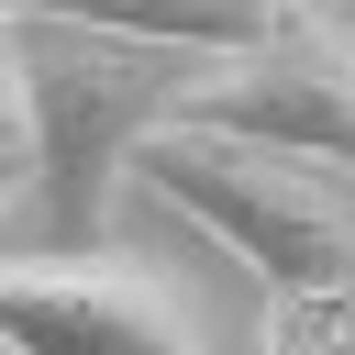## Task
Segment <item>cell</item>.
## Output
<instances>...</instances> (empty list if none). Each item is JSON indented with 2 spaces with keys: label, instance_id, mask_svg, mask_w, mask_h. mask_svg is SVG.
I'll use <instances>...</instances> for the list:
<instances>
[{
  "label": "cell",
  "instance_id": "6da1fadb",
  "mask_svg": "<svg viewBox=\"0 0 355 355\" xmlns=\"http://www.w3.org/2000/svg\"><path fill=\"white\" fill-rule=\"evenodd\" d=\"M200 55L111 44L78 22H22L11 11V133H22V211L55 222L78 255L111 222V178L144 166V144L189 111Z\"/></svg>",
  "mask_w": 355,
  "mask_h": 355
},
{
  "label": "cell",
  "instance_id": "7a4b0ae2",
  "mask_svg": "<svg viewBox=\"0 0 355 355\" xmlns=\"http://www.w3.org/2000/svg\"><path fill=\"white\" fill-rule=\"evenodd\" d=\"M144 178L222 255H244L288 311L355 300V189H344V166H311V155H277V144H244V133L166 122L144 144Z\"/></svg>",
  "mask_w": 355,
  "mask_h": 355
},
{
  "label": "cell",
  "instance_id": "3957f363",
  "mask_svg": "<svg viewBox=\"0 0 355 355\" xmlns=\"http://www.w3.org/2000/svg\"><path fill=\"white\" fill-rule=\"evenodd\" d=\"M178 122L244 133L311 166H355V22L333 0H266V33L244 55H200Z\"/></svg>",
  "mask_w": 355,
  "mask_h": 355
},
{
  "label": "cell",
  "instance_id": "277c9868",
  "mask_svg": "<svg viewBox=\"0 0 355 355\" xmlns=\"http://www.w3.org/2000/svg\"><path fill=\"white\" fill-rule=\"evenodd\" d=\"M0 322L22 355H200V322L133 255H11Z\"/></svg>",
  "mask_w": 355,
  "mask_h": 355
},
{
  "label": "cell",
  "instance_id": "5b68a950",
  "mask_svg": "<svg viewBox=\"0 0 355 355\" xmlns=\"http://www.w3.org/2000/svg\"><path fill=\"white\" fill-rule=\"evenodd\" d=\"M22 22H78L111 44H155V55H244L266 33V0H33Z\"/></svg>",
  "mask_w": 355,
  "mask_h": 355
},
{
  "label": "cell",
  "instance_id": "8992f818",
  "mask_svg": "<svg viewBox=\"0 0 355 355\" xmlns=\"http://www.w3.org/2000/svg\"><path fill=\"white\" fill-rule=\"evenodd\" d=\"M11 11H33V0H11Z\"/></svg>",
  "mask_w": 355,
  "mask_h": 355
},
{
  "label": "cell",
  "instance_id": "52a82bcc",
  "mask_svg": "<svg viewBox=\"0 0 355 355\" xmlns=\"http://www.w3.org/2000/svg\"><path fill=\"white\" fill-rule=\"evenodd\" d=\"M344 355H355V344H344Z\"/></svg>",
  "mask_w": 355,
  "mask_h": 355
}]
</instances>
